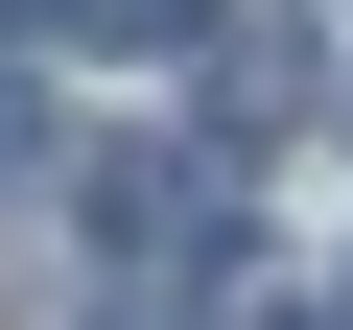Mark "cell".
Instances as JSON below:
<instances>
[{
  "label": "cell",
  "instance_id": "cell-3",
  "mask_svg": "<svg viewBox=\"0 0 353 330\" xmlns=\"http://www.w3.org/2000/svg\"><path fill=\"white\" fill-rule=\"evenodd\" d=\"M24 118H48V95H24V48H0V142H24Z\"/></svg>",
  "mask_w": 353,
  "mask_h": 330
},
{
  "label": "cell",
  "instance_id": "cell-4",
  "mask_svg": "<svg viewBox=\"0 0 353 330\" xmlns=\"http://www.w3.org/2000/svg\"><path fill=\"white\" fill-rule=\"evenodd\" d=\"M118 330H189V283H141V307H118Z\"/></svg>",
  "mask_w": 353,
  "mask_h": 330
},
{
  "label": "cell",
  "instance_id": "cell-1",
  "mask_svg": "<svg viewBox=\"0 0 353 330\" xmlns=\"http://www.w3.org/2000/svg\"><path fill=\"white\" fill-rule=\"evenodd\" d=\"M94 236H118V283H236V165H189V142H118L94 165Z\"/></svg>",
  "mask_w": 353,
  "mask_h": 330
},
{
  "label": "cell",
  "instance_id": "cell-2",
  "mask_svg": "<svg viewBox=\"0 0 353 330\" xmlns=\"http://www.w3.org/2000/svg\"><path fill=\"white\" fill-rule=\"evenodd\" d=\"M189 71H212V118H306V24H283V0H212Z\"/></svg>",
  "mask_w": 353,
  "mask_h": 330
}]
</instances>
